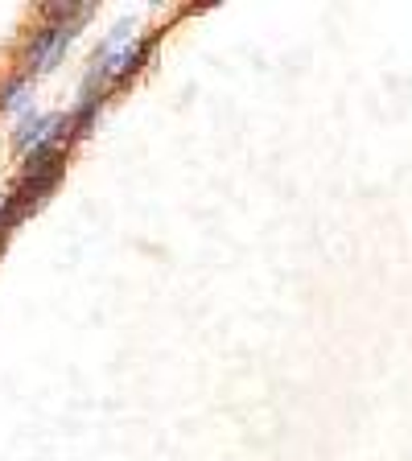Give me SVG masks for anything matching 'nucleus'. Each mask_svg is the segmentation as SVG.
<instances>
[{
	"instance_id": "nucleus-1",
	"label": "nucleus",
	"mask_w": 412,
	"mask_h": 461,
	"mask_svg": "<svg viewBox=\"0 0 412 461\" xmlns=\"http://www.w3.org/2000/svg\"><path fill=\"white\" fill-rule=\"evenodd\" d=\"M149 50H153V41L141 38L136 21H120V25L104 38V46H99V54H96V62H91L87 75L99 78L104 86L120 83V78H128L133 70H141V62L149 58Z\"/></svg>"
},
{
	"instance_id": "nucleus-2",
	"label": "nucleus",
	"mask_w": 412,
	"mask_h": 461,
	"mask_svg": "<svg viewBox=\"0 0 412 461\" xmlns=\"http://www.w3.org/2000/svg\"><path fill=\"white\" fill-rule=\"evenodd\" d=\"M91 13H96L91 5H70L67 17H58L54 25L33 29V38H29L25 54H21V62H25V75L33 78V75H46L50 67H58V58L67 54V46L75 41L78 25H83Z\"/></svg>"
},
{
	"instance_id": "nucleus-3",
	"label": "nucleus",
	"mask_w": 412,
	"mask_h": 461,
	"mask_svg": "<svg viewBox=\"0 0 412 461\" xmlns=\"http://www.w3.org/2000/svg\"><path fill=\"white\" fill-rule=\"evenodd\" d=\"M67 136V115H38V120H25V124L17 128V153L21 157H33V153H41V149H54V144H67L62 140ZM70 149V144H67Z\"/></svg>"
},
{
	"instance_id": "nucleus-4",
	"label": "nucleus",
	"mask_w": 412,
	"mask_h": 461,
	"mask_svg": "<svg viewBox=\"0 0 412 461\" xmlns=\"http://www.w3.org/2000/svg\"><path fill=\"white\" fill-rule=\"evenodd\" d=\"M29 83H33V78L21 70V75H13L9 83L0 86V112H21V107L29 104Z\"/></svg>"
}]
</instances>
